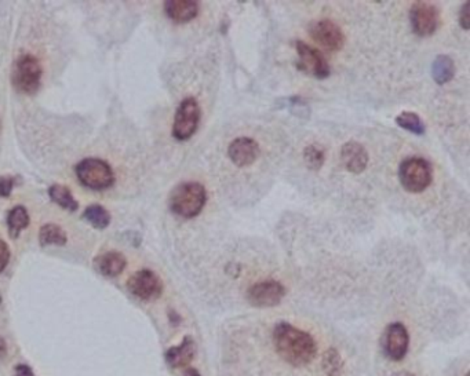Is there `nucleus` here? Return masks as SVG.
<instances>
[{"label": "nucleus", "mask_w": 470, "mask_h": 376, "mask_svg": "<svg viewBox=\"0 0 470 376\" xmlns=\"http://www.w3.org/2000/svg\"><path fill=\"white\" fill-rule=\"evenodd\" d=\"M273 339L279 356L293 367L308 366L316 357L317 345L314 339L289 322L276 325Z\"/></svg>", "instance_id": "1"}, {"label": "nucleus", "mask_w": 470, "mask_h": 376, "mask_svg": "<svg viewBox=\"0 0 470 376\" xmlns=\"http://www.w3.org/2000/svg\"><path fill=\"white\" fill-rule=\"evenodd\" d=\"M207 201V190L200 184L195 181L182 182L173 189L169 205L170 210L181 218H195L197 217Z\"/></svg>", "instance_id": "2"}, {"label": "nucleus", "mask_w": 470, "mask_h": 376, "mask_svg": "<svg viewBox=\"0 0 470 376\" xmlns=\"http://www.w3.org/2000/svg\"><path fill=\"white\" fill-rule=\"evenodd\" d=\"M42 75L43 69L39 60L31 54H24L13 65L11 84L18 93L33 95L40 88Z\"/></svg>", "instance_id": "3"}, {"label": "nucleus", "mask_w": 470, "mask_h": 376, "mask_svg": "<svg viewBox=\"0 0 470 376\" xmlns=\"http://www.w3.org/2000/svg\"><path fill=\"white\" fill-rule=\"evenodd\" d=\"M399 180L409 193H422L433 181L432 164L422 157H409L400 164Z\"/></svg>", "instance_id": "4"}, {"label": "nucleus", "mask_w": 470, "mask_h": 376, "mask_svg": "<svg viewBox=\"0 0 470 376\" xmlns=\"http://www.w3.org/2000/svg\"><path fill=\"white\" fill-rule=\"evenodd\" d=\"M76 177L83 187L93 190H105L115 184V174L111 166L96 157L82 160L76 166Z\"/></svg>", "instance_id": "5"}, {"label": "nucleus", "mask_w": 470, "mask_h": 376, "mask_svg": "<svg viewBox=\"0 0 470 376\" xmlns=\"http://www.w3.org/2000/svg\"><path fill=\"white\" fill-rule=\"evenodd\" d=\"M202 111L195 98H185L176 112L173 136L178 141H188L195 135L200 123Z\"/></svg>", "instance_id": "6"}, {"label": "nucleus", "mask_w": 470, "mask_h": 376, "mask_svg": "<svg viewBox=\"0 0 470 376\" xmlns=\"http://www.w3.org/2000/svg\"><path fill=\"white\" fill-rule=\"evenodd\" d=\"M128 291L141 301H156L163 294L162 279L149 269H142L134 273L127 281Z\"/></svg>", "instance_id": "7"}, {"label": "nucleus", "mask_w": 470, "mask_h": 376, "mask_svg": "<svg viewBox=\"0 0 470 376\" xmlns=\"http://www.w3.org/2000/svg\"><path fill=\"white\" fill-rule=\"evenodd\" d=\"M295 49L298 53L296 68L301 72H305L306 75L319 80H324L330 76V65L320 50L313 49L301 40L295 42Z\"/></svg>", "instance_id": "8"}, {"label": "nucleus", "mask_w": 470, "mask_h": 376, "mask_svg": "<svg viewBox=\"0 0 470 376\" xmlns=\"http://www.w3.org/2000/svg\"><path fill=\"white\" fill-rule=\"evenodd\" d=\"M412 32L420 38L432 36L440 26L439 8L426 1H415L410 10Z\"/></svg>", "instance_id": "9"}, {"label": "nucleus", "mask_w": 470, "mask_h": 376, "mask_svg": "<svg viewBox=\"0 0 470 376\" xmlns=\"http://www.w3.org/2000/svg\"><path fill=\"white\" fill-rule=\"evenodd\" d=\"M286 295L283 284L275 280L255 283L247 290V301L255 308H273L278 306Z\"/></svg>", "instance_id": "10"}, {"label": "nucleus", "mask_w": 470, "mask_h": 376, "mask_svg": "<svg viewBox=\"0 0 470 376\" xmlns=\"http://www.w3.org/2000/svg\"><path fill=\"white\" fill-rule=\"evenodd\" d=\"M309 33L327 52H340L345 46V35L342 29L330 19L313 22L309 26Z\"/></svg>", "instance_id": "11"}, {"label": "nucleus", "mask_w": 470, "mask_h": 376, "mask_svg": "<svg viewBox=\"0 0 470 376\" xmlns=\"http://www.w3.org/2000/svg\"><path fill=\"white\" fill-rule=\"evenodd\" d=\"M410 336L409 331L402 322L391 324L385 331L384 349L386 356L393 361H400L409 352Z\"/></svg>", "instance_id": "12"}, {"label": "nucleus", "mask_w": 470, "mask_h": 376, "mask_svg": "<svg viewBox=\"0 0 470 376\" xmlns=\"http://www.w3.org/2000/svg\"><path fill=\"white\" fill-rule=\"evenodd\" d=\"M228 156L231 162L238 169L248 167L255 163V160L259 156V145L252 138L240 136L236 138L229 148H228Z\"/></svg>", "instance_id": "13"}, {"label": "nucleus", "mask_w": 470, "mask_h": 376, "mask_svg": "<svg viewBox=\"0 0 470 376\" xmlns=\"http://www.w3.org/2000/svg\"><path fill=\"white\" fill-rule=\"evenodd\" d=\"M341 157L345 169L352 174H360L367 169L368 152L365 148L354 141H349L342 146Z\"/></svg>", "instance_id": "14"}, {"label": "nucleus", "mask_w": 470, "mask_h": 376, "mask_svg": "<svg viewBox=\"0 0 470 376\" xmlns=\"http://www.w3.org/2000/svg\"><path fill=\"white\" fill-rule=\"evenodd\" d=\"M196 354V343L192 336H185L182 342L166 352V361L173 368H183L192 363Z\"/></svg>", "instance_id": "15"}, {"label": "nucleus", "mask_w": 470, "mask_h": 376, "mask_svg": "<svg viewBox=\"0 0 470 376\" xmlns=\"http://www.w3.org/2000/svg\"><path fill=\"white\" fill-rule=\"evenodd\" d=\"M167 17L176 24H186L199 14V3L192 0H170L165 4Z\"/></svg>", "instance_id": "16"}, {"label": "nucleus", "mask_w": 470, "mask_h": 376, "mask_svg": "<svg viewBox=\"0 0 470 376\" xmlns=\"http://www.w3.org/2000/svg\"><path fill=\"white\" fill-rule=\"evenodd\" d=\"M127 266V260L118 251H109L94 259V267L105 277H118Z\"/></svg>", "instance_id": "17"}, {"label": "nucleus", "mask_w": 470, "mask_h": 376, "mask_svg": "<svg viewBox=\"0 0 470 376\" xmlns=\"http://www.w3.org/2000/svg\"><path fill=\"white\" fill-rule=\"evenodd\" d=\"M29 214L24 205H15L7 215V228L11 239H18L21 232L29 226Z\"/></svg>", "instance_id": "18"}, {"label": "nucleus", "mask_w": 470, "mask_h": 376, "mask_svg": "<svg viewBox=\"0 0 470 376\" xmlns=\"http://www.w3.org/2000/svg\"><path fill=\"white\" fill-rule=\"evenodd\" d=\"M432 76L437 84H446L455 76V63L448 56H437L432 63Z\"/></svg>", "instance_id": "19"}, {"label": "nucleus", "mask_w": 470, "mask_h": 376, "mask_svg": "<svg viewBox=\"0 0 470 376\" xmlns=\"http://www.w3.org/2000/svg\"><path fill=\"white\" fill-rule=\"evenodd\" d=\"M68 242L66 233L59 228V225L47 224L40 228L39 232V243L42 247L47 246H65Z\"/></svg>", "instance_id": "20"}, {"label": "nucleus", "mask_w": 470, "mask_h": 376, "mask_svg": "<svg viewBox=\"0 0 470 376\" xmlns=\"http://www.w3.org/2000/svg\"><path fill=\"white\" fill-rule=\"evenodd\" d=\"M83 218L96 229H107L111 224V214L108 212V210L103 205H98V204H93L90 207L86 208L84 214H83Z\"/></svg>", "instance_id": "21"}, {"label": "nucleus", "mask_w": 470, "mask_h": 376, "mask_svg": "<svg viewBox=\"0 0 470 376\" xmlns=\"http://www.w3.org/2000/svg\"><path fill=\"white\" fill-rule=\"evenodd\" d=\"M49 196L56 204H59V207H62L63 210L75 212L79 208V203L75 200L70 190L63 185H53L52 188L49 189Z\"/></svg>", "instance_id": "22"}, {"label": "nucleus", "mask_w": 470, "mask_h": 376, "mask_svg": "<svg viewBox=\"0 0 470 376\" xmlns=\"http://www.w3.org/2000/svg\"><path fill=\"white\" fill-rule=\"evenodd\" d=\"M303 162L312 171H319L326 162V150L320 145H308L303 149Z\"/></svg>", "instance_id": "23"}, {"label": "nucleus", "mask_w": 470, "mask_h": 376, "mask_svg": "<svg viewBox=\"0 0 470 376\" xmlns=\"http://www.w3.org/2000/svg\"><path fill=\"white\" fill-rule=\"evenodd\" d=\"M396 123L399 127L410 131L415 135H423L426 131L425 123L422 122V119L415 113V112H402L397 118H396Z\"/></svg>", "instance_id": "24"}, {"label": "nucleus", "mask_w": 470, "mask_h": 376, "mask_svg": "<svg viewBox=\"0 0 470 376\" xmlns=\"http://www.w3.org/2000/svg\"><path fill=\"white\" fill-rule=\"evenodd\" d=\"M344 368V361L335 349H330L323 357V370L330 376H338Z\"/></svg>", "instance_id": "25"}, {"label": "nucleus", "mask_w": 470, "mask_h": 376, "mask_svg": "<svg viewBox=\"0 0 470 376\" xmlns=\"http://www.w3.org/2000/svg\"><path fill=\"white\" fill-rule=\"evenodd\" d=\"M17 184L14 177H0V197H8Z\"/></svg>", "instance_id": "26"}, {"label": "nucleus", "mask_w": 470, "mask_h": 376, "mask_svg": "<svg viewBox=\"0 0 470 376\" xmlns=\"http://www.w3.org/2000/svg\"><path fill=\"white\" fill-rule=\"evenodd\" d=\"M460 25L468 31L470 29V3H465L460 10Z\"/></svg>", "instance_id": "27"}, {"label": "nucleus", "mask_w": 470, "mask_h": 376, "mask_svg": "<svg viewBox=\"0 0 470 376\" xmlns=\"http://www.w3.org/2000/svg\"><path fill=\"white\" fill-rule=\"evenodd\" d=\"M10 262V249L8 246L0 239V273L7 267Z\"/></svg>", "instance_id": "28"}, {"label": "nucleus", "mask_w": 470, "mask_h": 376, "mask_svg": "<svg viewBox=\"0 0 470 376\" xmlns=\"http://www.w3.org/2000/svg\"><path fill=\"white\" fill-rule=\"evenodd\" d=\"M14 376H35V374H33V371L31 370V367L21 364V366H17V367H15V370H14Z\"/></svg>", "instance_id": "29"}, {"label": "nucleus", "mask_w": 470, "mask_h": 376, "mask_svg": "<svg viewBox=\"0 0 470 376\" xmlns=\"http://www.w3.org/2000/svg\"><path fill=\"white\" fill-rule=\"evenodd\" d=\"M7 354V346H6V342L3 338H0V360L4 359Z\"/></svg>", "instance_id": "30"}, {"label": "nucleus", "mask_w": 470, "mask_h": 376, "mask_svg": "<svg viewBox=\"0 0 470 376\" xmlns=\"http://www.w3.org/2000/svg\"><path fill=\"white\" fill-rule=\"evenodd\" d=\"M186 376H200V374L196 370H188L186 371Z\"/></svg>", "instance_id": "31"}, {"label": "nucleus", "mask_w": 470, "mask_h": 376, "mask_svg": "<svg viewBox=\"0 0 470 376\" xmlns=\"http://www.w3.org/2000/svg\"><path fill=\"white\" fill-rule=\"evenodd\" d=\"M395 376H415V375H412L411 373H406V371H404V373H399V374H396V375Z\"/></svg>", "instance_id": "32"}, {"label": "nucleus", "mask_w": 470, "mask_h": 376, "mask_svg": "<svg viewBox=\"0 0 470 376\" xmlns=\"http://www.w3.org/2000/svg\"><path fill=\"white\" fill-rule=\"evenodd\" d=\"M467 376H468V375H467Z\"/></svg>", "instance_id": "33"}]
</instances>
